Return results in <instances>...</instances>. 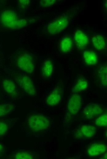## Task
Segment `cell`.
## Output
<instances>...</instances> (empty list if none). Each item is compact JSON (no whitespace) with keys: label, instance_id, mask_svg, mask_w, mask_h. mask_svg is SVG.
Masks as SVG:
<instances>
[{"label":"cell","instance_id":"obj_15","mask_svg":"<svg viewBox=\"0 0 107 159\" xmlns=\"http://www.w3.org/2000/svg\"><path fill=\"white\" fill-rule=\"evenodd\" d=\"M88 83L86 79L83 78H78L73 83L72 91L73 93L83 91L87 89Z\"/></svg>","mask_w":107,"mask_h":159},{"label":"cell","instance_id":"obj_3","mask_svg":"<svg viewBox=\"0 0 107 159\" xmlns=\"http://www.w3.org/2000/svg\"><path fill=\"white\" fill-rule=\"evenodd\" d=\"M29 128L34 131H40L46 130L50 126V122L47 118L41 115L30 116L28 120Z\"/></svg>","mask_w":107,"mask_h":159},{"label":"cell","instance_id":"obj_10","mask_svg":"<svg viewBox=\"0 0 107 159\" xmlns=\"http://www.w3.org/2000/svg\"><path fill=\"white\" fill-rule=\"evenodd\" d=\"M97 131L96 128L90 125H84L80 127L76 132V136L80 139H87L93 136Z\"/></svg>","mask_w":107,"mask_h":159},{"label":"cell","instance_id":"obj_14","mask_svg":"<svg viewBox=\"0 0 107 159\" xmlns=\"http://www.w3.org/2000/svg\"><path fill=\"white\" fill-rule=\"evenodd\" d=\"M2 85L5 91L12 97H16L18 92L15 83L12 80L5 79L2 81Z\"/></svg>","mask_w":107,"mask_h":159},{"label":"cell","instance_id":"obj_7","mask_svg":"<svg viewBox=\"0 0 107 159\" xmlns=\"http://www.w3.org/2000/svg\"><path fill=\"white\" fill-rule=\"evenodd\" d=\"M103 112V108L99 105L89 103L83 109L82 116L85 119L91 120L101 115Z\"/></svg>","mask_w":107,"mask_h":159},{"label":"cell","instance_id":"obj_21","mask_svg":"<svg viewBox=\"0 0 107 159\" xmlns=\"http://www.w3.org/2000/svg\"><path fill=\"white\" fill-rule=\"evenodd\" d=\"M33 156L31 153L26 152H22L16 153L14 155V158L19 159H33Z\"/></svg>","mask_w":107,"mask_h":159},{"label":"cell","instance_id":"obj_12","mask_svg":"<svg viewBox=\"0 0 107 159\" xmlns=\"http://www.w3.org/2000/svg\"><path fill=\"white\" fill-rule=\"evenodd\" d=\"M107 150V146L101 143H95L89 146L87 149V153L89 156L94 157L105 153Z\"/></svg>","mask_w":107,"mask_h":159},{"label":"cell","instance_id":"obj_8","mask_svg":"<svg viewBox=\"0 0 107 159\" xmlns=\"http://www.w3.org/2000/svg\"><path fill=\"white\" fill-rule=\"evenodd\" d=\"M82 98L77 93H73L69 98L67 104V110L72 115H75L79 112L81 105Z\"/></svg>","mask_w":107,"mask_h":159},{"label":"cell","instance_id":"obj_17","mask_svg":"<svg viewBox=\"0 0 107 159\" xmlns=\"http://www.w3.org/2000/svg\"><path fill=\"white\" fill-rule=\"evenodd\" d=\"M92 42L94 47L97 50H102L106 46V40L104 37L100 35L97 34L93 36L92 38Z\"/></svg>","mask_w":107,"mask_h":159},{"label":"cell","instance_id":"obj_1","mask_svg":"<svg viewBox=\"0 0 107 159\" xmlns=\"http://www.w3.org/2000/svg\"><path fill=\"white\" fill-rule=\"evenodd\" d=\"M1 20L4 26L13 29L23 27L26 25L27 22L26 19L19 18L14 12L9 10L1 13Z\"/></svg>","mask_w":107,"mask_h":159},{"label":"cell","instance_id":"obj_24","mask_svg":"<svg viewBox=\"0 0 107 159\" xmlns=\"http://www.w3.org/2000/svg\"><path fill=\"white\" fill-rule=\"evenodd\" d=\"M19 4L22 7H23L27 6L30 2L29 0H19Z\"/></svg>","mask_w":107,"mask_h":159},{"label":"cell","instance_id":"obj_18","mask_svg":"<svg viewBox=\"0 0 107 159\" xmlns=\"http://www.w3.org/2000/svg\"><path fill=\"white\" fill-rule=\"evenodd\" d=\"M98 78L102 86H107V64L102 65L98 70Z\"/></svg>","mask_w":107,"mask_h":159},{"label":"cell","instance_id":"obj_5","mask_svg":"<svg viewBox=\"0 0 107 159\" xmlns=\"http://www.w3.org/2000/svg\"><path fill=\"white\" fill-rule=\"evenodd\" d=\"M17 83L26 93L30 95L36 94V90L33 82L31 78L25 75H18L14 76Z\"/></svg>","mask_w":107,"mask_h":159},{"label":"cell","instance_id":"obj_13","mask_svg":"<svg viewBox=\"0 0 107 159\" xmlns=\"http://www.w3.org/2000/svg\"><path fill=\"white\" fill-rule=\"evenodd\" d=\"M73 42L72 39L68 36H65L60 41L59 45L60 52L63 54H66L72 50Z\"/></svg>","mask_w":107,"mask_h":159},{"label":"cell","instance_id":"obj_20","mask_svg":"<svg viewBox=\"0 0 107 159\" xmlns=\"http://www.w3.org/2000/svg\"><path fill=\"white\" fill-rule=\"evenodd\" d=\"M95 124L98 127L107 126V112L100 115L96 120Z\"/></svg>","mask_w":107,"mask_h":159},{"label":"cell","instance_id":"obj_22","mask_svg":"<svg viewBox=\"0 0 107 159\" xmlns=\"http://www.w3.org/2000/svg\"><path fill=\"white\" fill-rule=\"evenodd\" d=\"M56 2L55 0H44L40 1V5L42 7H46L54 5Z\"/></svg>","mask_w":107,"mask_h":159},{"label":"cell","instance_id":"obj_25","mask_svg":"<svg viewBox=\"0 0 107 159\" xmlns=\"http://www.w3.org/2000/svg\"><path fill=\"white\" fill-rule=\"evenodd\" d=\"M101 159H107V152L101 157Z\"/></svg>","mask_w":107,"mask_h":159},{"label":"cell","instance_id":"obj_4","mask_svg":"<svg viewBox=\"0 0 107 159\" xmlns=\"http://www.w3.org/2000/svg\"><path fill=\"white\" fill-rule=\"evenodd\" d=\"M69 22V18L67 15L63 16L56 18L49 22L47 30L52 35H56L65 29Z\"/></svg>","mask_w":107,"mask_h":159},{"label":"cell","instance_id":"obj_27","mask_svg":"<svg viewBox=\"0 0 107 159\" xmlns=\"http://www.w3.org/2000/svg\"><path fill=\"white\" fill-rule=\"evenodd\" d=\"M105 135H106V137L107 138V130H106V132Z\"/></svg>","mask_w":107,"mask_h":159},{"label":"cell","instance_id":"obj_16","mask_svg":"<svg viewBox=\"0 0 107 159\" xmlns=\"http://www.w3.org/2000/svg\"><path fill=\"white\" fill-rule=\"evenodd\" d=\"M83 57L85 62L87 65H94L97 62V55L92 50H88L84 51L83 54Z\"/></svg>","mask_w":107,"mask_h":159},{"label":"cell","instance_id":"obj_6","mask_svg":"<svg viewBox=\"0 0 107 159\" xmlns=\"http://www.w3.org/2000/svg\"><path fill=\"white\" fill-rule=\"evenodd\" d=\"M54 60L50 58L44 59L41 63L40 75L45 80L50 79L54 72L55 66Z\"/></svg>","mask_w":107,"mask_h":159},{"label":"cell","instance_id":"obj_2","mask_svg":"<svg viewBox=\"0 0 107 159\" xmlns=\"http://www.w3.org/2000/svg\"><path fill=\"white\" fill-rule=\"evenodd\" d=\"M16 63L18 68L27 74H31L35 71V61L29 53L23 52L17 57Z\"/></svg>","mask_w":107,"mask_h":159},{"label":"cell","instance_id":"obj_11","mask_svg":"<svg viewBox=\"0 0 107 159\" xmlns=\"http://www.w3.org/2000/svg\"><path fill=\"white\" fill-rule=\"evenodd\" d=\"M74 38L75 44L79 49H85L88 44V36L84 32L80 30H77L75 32Z\"/></svg>","mask_w":107,"mask_h":159},{"label":"cell","instance_id":"obj_19","mask_svg":"<svg viewBox=\"0 0 107 159\" xmlns=\"http://www.w3.org/2000/svg\"><path fill=\"white\" fill-rule=\"evenodd\" d=\"M14 106L11 104H1L0 105V117L3 116L10 113L13 109Z\"/></svg>","mask_w":107,"mask_h":159},{"label":"cell","instance_id":"obj_26","mask_svg":"<svg viewBox=\"0 0 107 159\" xmlns=\"http://www.w3.org/2000/svg\"><path fill=\"white\" fill-rule=\"evenodd\" d=\"M104 6L105 8L106 9V10L107 11V0L105 2L104 4Z\"/></svg>","mask_w":107,"mask_h":159},{"label":"cell","instance_id":"obj_9","mask_svg":"<svg viewBox=\"0 0 107 159\" xmlns=\"http://www.w3.org/2000/svg\"><path fill=\"white\" fill-rule=\"evenodd\" d=\"M62 94V90L60 87H55L47 96L46 101V104L50 106L57 105L60 102Z\"/></svg>","mask_w":107,"mask_h":159},{"label":"cell","instance_id":"obj_23","mask_svg":"<svg viewBox=\"0 0 107 159\" xmlns=\"http://www.w3.org/2000/svg\"><path fill=\"white\" fill-rule=\"evenodd\" d=\"M7 129L6 124L4 122H0V137L6 133Z\"/></svg>","mask_w":107,"mask_h":159}]
</instances>
